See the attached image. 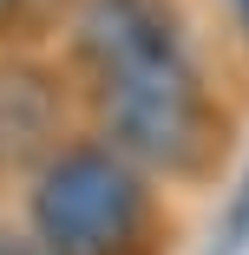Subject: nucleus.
<instances>
[{
	"label": "nucleus",
	"instance_id": "nucleus-1",
	"mask_svg": "<svg viewBox=\"0 0 249 255\" xmlns=\"http://www.w3.org/2000/svg\"><path fill=\"white\" fill-rule=\"evenodd\" d=\"M26 236L39 255H158L164 216L144 170L105 144H59L26 183Z\"/></svg>",
	"mask_w": 249,
	"mask_h": 255
},
{
	"label": "nucleus",
	"instance_id": "nucleus-2",
	"mask_svg": "<svg viewBox=\"0 0 249 255\" xmlns=\"http://www.w3.org/2000/svg\"><path fill=\"white\" fill-rule=\"evenodd\" d=\"M92 105L105 125L98 144L118 150L144 177H210L223 157V112L197 59L144 79H118V85H92Z\"/></svg>",
	"mask_w": 249,
	"mask_h": 255
},
{
	"label": "nucleus",
	"instance_id": "nucleus-3",
	"mask_svg": "<svg viewBox=\"0 0 249 255\" xmlns=\"http://www.w3.org/2000/svg\"><path fill=\"white\" fill-rule=\"evenodd\" d=\"M72 53L92 85H118L197 59L171 0H85L72 20Z\"/></svg>",
	"mask_w": 249,
	"mask_h": 255
},
{
	"label": "nucleus",
	"instance_id": "nucleus-4",
	"mask_svg": "<svg viewBox=\"0 0 249 255\" xmlns=\"http://www.w3.org/2000/svg\"><path fill=\"white\" fill-rule=\"evenodd\" d=\"M66 92L39 59H0V170H39L53 157Z\"/></svg>",
	"mask_w": 249,
	"mask_h": 255
},
{
	"label": "nucleus",
	"instance_id": "nucleus-5",
	"mask_svg": "<svg viewBox=\"0 0 249 255\" xmlns=\"http://www.w3.org/2000/svg\"><path fill=\"white\" fill-rule=\"evenodd\" d=\"M236 249H249V170H243V190H236L230 216H223V236H217V255H236Z\"/></svg>",
	"mask_w": 249,
	"mask_h": 255
},
{
	"label": "nucleus",
	"instance_id": "nucleus-6",
	"mask_svg": "<svg viewBox=\"0 0 249 255\" xmlns=\"http://www.w3.org/2000/svg\"><path fill=\"white\" fill-rule=\"evenodd\" d=\"M0 255H39V242L26 229H0Z\"/></svg>",
	"mask_w": 249,
	"mask_h": 255
},
{
	"label": "nucleus",
	"instance_id": "nucleus-7",
	"mask_svg": "<svg viewBox=\"0 0 249 255\" xmlns=\"http://www.w3.org/2000/svg\"><path fill=\"white\" fill-rule=\"evenodd\" d=\"M26 26V0H0V33H20Z\"/></svg>",
	"mask_w": 249,
	"mask_h": 255
},
{
	"label": "nucleus",
	"instance_id": "nucleus-8",
	"mask_svg": "<svg viewBox=\"0 0 249 255\" xmlns=\"http://www.w3.org/2000/svg\"><path fill=\"white\" fill-rule=\"evenodd\" d=\"M230 20H236V33L249 39V0H230Z\"/></svg>",
	"mask_w": 249,
	"mask_h": 255
}]
</instances>
